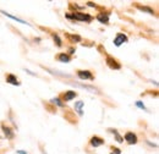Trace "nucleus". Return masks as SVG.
<instances>
[{
	"instance_id": "nucleus-1",
	"label": "nucleus",
	"mask_w": 159,
	"mask_h": 154,
	"mask_svg": "<svg viewBox=\"0 0 159 154\" xmlns=\"http://www.w3.org/2000/svg\"><path fill=\"white\" fill-rule=\"evenodd\" d=\"M66 17L70 20H75V21H81V22H91L92 16L88 14H83V12H74V14H67Z\"/></svg>"
},
{
	"instance_id": "nucleus-2",
	"label": "nucleus",
	"mask_w": 159,
	"mask_h": 154,
	"mask_svg": "<svg viewBox=\"0 0 159 154\" xmlns=\"http://www.w3.org/2000/svg\"><path fill=\"white\" fill-rule=\"evenodd\" d=\"M77 76H79L80 79H83V81H87V79L88 81H93L94 79V76L88 70H79L77 71Z\"/></svg>"
},
{
	"instance_id": "nucleus-3",
	"label": "nucleus",
	"mask_w": 159,
	"mask_h": 154,
	"mask_svg": "<svg viewBox=\"0 0 159 154\" xmlns=\"http://www.w3.org/2000/svg\"><path fill=\"white\" fill-rule=\"evenodd\" d=\"M107 65L110 67V69H113V70H120L121 69V65H120L119 62L115 60L114 58H111V57H107Z\"/></svg>"
},
{
	"instance_id": "nucleus-4",
	"label": "nucleus",
	"mask_w": 159,
	"mask_h": 154,
	"mask_svg": "<svg viewBox=\"0 0 159 154\" xmlns=\"http://www.w3.org/2000/svg\"><path fill=\"white\" fill-rule=\"evenodd\" d=\"M126 42H127V36L124 34V33H118L116 37L114 38V45L115 47H120V45H122Z\"/></svg>"
},
{
	"instance_id": "nucleus-5",
	"label": "nucleus",
	"mask_w": 159,
	"mask_h": 154,
	"mask_svg": "<svg viewBox=\"0 0 159 154\" xmlns=\"http://www.w3.org/2000/svg\"><path fill=\"white\" fill-rule=\"evenodd\" d=\"M122 138H124L129 144H136V143H137V136L135 135L134 132H126Z\"/></svg>"
},
{
	"instance_id": "nucleus-6",
	"label": "nucleus",
	"mask_w": 159,
	"mask_h": 154,
	"mask_svg": "<svg viewBox=\"0 0 159 154\" xmlns=\"http://www.w3.org/2000/svg\"><path fill=\"white\" fill-rule=\"evenodd\" d=\"M89 144H91L93 148H97V147H100V146L104 144V139L98 137V136H93V137L91 138V141H89Z\"/></svg>"
},
{
	"instance_id": "nucleus-7",
	"label": "nucleus",
	"mask_w": 159,
	"mask_h": 154,
	"mask_svg": "<svg viewBox=\"0 0 159 154\" xmlns=\"http://www.w3.org/2000/svg\"><path fill=\"white\" fill-rule=\"evenodd\" d=\"M76 97H77V93H76L75 91H67V92H65L64 96H62V102H70V100L75 99Z\"/></svg>"
},
{
	"instance_id": "nucleus-8",
	"label": "nucleus",
	"mask_w": 159,
	"mask_h": 154,
	"mask_svg": "<svg viewBox=\"0 0 159 154\" xmlns=\"http://www.w3.org/2000/svg\"><path fill=\"white\" fill-rule=\"evenodd\" d=\"M1 129H2V131H4V135H5V137H6L7 139H12V138H14L15 134H14V131H12L10 127H7V126L2 125V126H1Z\"/></svg>"
},
{
	"instance_id": "nucleus-9",
	"label": "nucleus",
	"mask_w": 159,
	"mask_h": 154,
	"mask_svg": "<svg viewBox=\"0 0 159 154\" xmlns=\"http://www.w3.org/2000/svg\"><path fill=\"white\" fill-rule=\"evenodd\" d=\"M6 82L10 83V84H14V86H20V82H19L17 77L15 76V75H12V74H9L6 76Z\"/></svg>"
},
{
	"instance_id": "nucleus-10",
	"label": "nucleus",
	"mask_w": 159,
	"mask_h": 154,
	"mask_svg": "<svg viewBox=\"0 0 159 154\" xmlns=\"http://www.w3.org/2000/svg\"><path fill=\"white\" fill-rule=\"evenodd\" d=\"M83 106H84V103L82 102V100H79V102H76L75 103V111L79 114L80 116L83 115Z\"/></svg>"
},
{
	"instance_id": "nucleus-11",
	"label": "nucleus",
	"mask_w": 159,
	"mask_h": 154,
	"mask_svg": "<svg viewBox=\"0 0 159 154\" xmlns=\"http://www.w3.org/2000/svg\"><path fill=\"white\" fill-rule=\"evenodd\" d=\"M1 14L4 15V16H6V17H9V19L14 20V21H16V22H19V23H22V25H28L30 26V23H27L26 21H23V20L19 19V17H16V16H12V15H10V14H7L6 11H2L1 10Z\"/></svg>"
},
{
	"instance_id": "nucleus-12",
	"label": "nucleus",
	"mask_w": 159,
	"mask_h": 154,
	"mask_svg": "<svg viewBox=\"0 0 159 154\" xmlns=\"http://www.w3.org/2000/svg\"><path fill=\"white\" fill-rule=\"evenodd\" d=\"M58 60H59L60 62H65V64H67V62L71 61V57H70L67 53H60L59 55H58Z\"/></svg>"
},
{
	"instance_id": "nucleus-13",
	"label": "nucleus",
	"mask_w": 159,
	"mask_h": 154,
	"mask_svg": "<svg viewBox=\"0 0 159 154\" xmlns=\"http://www.w3.org/2000/svg\"><path fill=\"white\" fill-rule=\"evenodd\" d=\"M97 20L99 21L100 23H104V25H107V23L109 22V14H104V12H102V14H98V15H97Z\"/></svg>"
},
{
	"instance_id": "nucleus-14",
	"label": "nucleus",
	"mask_w": 159,
	"mask_h": 154,
	"mask_svg": "<svg viewBox=\"0 0 159 154\" xmlns=\"http://www.w3.org/2000/svg\"><path fill=\"white\" fill-rule=\"evenodd\" d=\"M137 9L141 10V11H143V12L151 14V15H153V14H154V10H153L152 7H149V6H141V5H137Z\"/></svg>"
},
{
	"instance_id": "nucleus-15",
	"label": "nucleus",
	"mask_w": 159,
	"mask_h": 154,
	"mask_svg": "<svg viewBox=\"0 0 159 154\" xmlns=\"http://www.w3.org/2000/svg\"><path fill=\"white\" fill-rule=\"evenodd\" d=\"M50 103L52 104H54V105H58L60 108H62L65 104H64V102L60 99L59 97H55V98H53V99H50Z\"/></svg>"
},
{
	"instance_id": "nucleus-16",
	"label": "nucleus",
	"mask_w": 159,
	"mask_h": 154,
	"mask_svg": "<svg viewBox=\"0 0 159 154\" xmlns=\"http://www.w3.org/2000/svg\"><path fill=\"white\" fill-rule=\"evenodd\" d=\"M109 131H110V132H111L113 135L115 136V138H116V141H118L119 143H122V142H124V138H122V137L120 136V134H119V132H118V131H116V130H113V129H109Z\"/></svg>"
},
{
	"instance_id": "nucleus-17",
	"label": "nucleus",
	"mask_w": 159,
	"mask_h": 154,
	"mask_svg": "<svg viewBox=\"0 0 159 154\" xmlns=\"http://www.w3.org/2000/svg\"><path fill=\"white\" fill-rule=\"evenodd\" d=\"M53 39H54V42L57 43L58 47H62V40H61V38L59 37L58 33H54V34H53Z\"/></svg>"
},
{
	"instance_id": "nucleus-18",
	"label": "nucleus",
	"mask_w": 159,
	"mask_h": 154,
	"mask_svg": "<svg viewBox=\"0 0 159 154\" xmlns=\"http://www.w3.org/2000/svg\"><path fill=\"white\" fill-rule=\"evenodd\" d=\"M136 106H137V108H139V109H142V110H147L146 105H144L142 102H139V100H137V102H136Z\"/></svg>"
},
{
	"instance_id": "nucleus-19",
	"label": "nucleus",
	"mask_w": 159,
	"mask_h": 154,
	"mask_svg": "<svg viewBox=\"0 0 159 154\" xmlns=\"http://www.w3.org/2000/svg\"><path fill=\"white\" fill-rule=\"evenodd\" d=\"M69 38L72 39L74 42H77V43H79V42H81V37H80V36H77V34H75V36H69Z\"/></svg>"
},
{
	"instance_id": "nucleus-20",
	"label": "nucleus",
	"mask_w": 159,
	"mask_h": 154,
	"mask_svg": "<svg viewBox=\"0 0 159 154\" xmlns=\"http://www.w3.org/2000/svg\"><path fill=\"white\" fill-rule=\"evenodd\" d=\"M111 151H113V152L110 154H121V151H120L119 148H113Z\"/></svg>"
},
{
	"instance_id": "nucleus-21",
	"label": "nucleus",
	"mask_w": 159,
	"mask_h": 154,
	"mask_svg": "<svg viewBox=\"0 0 159 154\" xmlns=\"http://www.w3.org/2000/svg\"><path fill=\"white\" fill-rule=\"evenodd\" d=\"M17 152V154H28L26 151H22V149H20V151H16Z\"/></svg>"
},
{
	"instance_id": "nucleus-22",
	"label": "nucleus",
	"mask_w": 159,
	"mask_h": 154,
	"mask_svg": "<svg viewBox=\"0 0 159 154\" xmlns=\"http://www.w3.org/2000/svg\"><path fill=\"white\" fill-rule=\"evenodd\" d=\"M87 4H88V6H91V7H96V4H94V2H91V1H89V2H87Z\"/></svg>"
},
{
	"instance_id": "nucleus-23",
	"label": "nucleus",
	"mask_w": 159,
	"mask_h": 154,
	"mask_svg": "<svg viewBox=\"0 0 159 154\" xmlns=\"http://www.w3.org/2000/svg\"><path fill=\"white\" fill-rule=\"evenodd\" d=\"M69 52H70V53H69V55H70V54H74L75 49H74V48H70V50H69Z\"/></svg>"
},
{
	"instance_id": "nucleus-24",
	"label": "nucleus",
	"mask_w": 159,
	"mask_h": 154,
	"mask_svg": "<svg viewBox=\"0 0 159 154\" xmlns=\"http://www.w3.org/2000/svg\"><path fill=\"white\" fill-rule=\"evenodd\" d=\"M43 154H47V153H43Z\"/></svg>"
}]
</instances>
